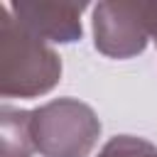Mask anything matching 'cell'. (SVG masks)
<instances>
[{
  "label": "cell",
  "instance_id": "cell-1",
  "mask_svg": "<svg viewBox=\"0 0 157 157\" xmlns=\"http://www.w3.org/2000/svg\"><path fill=\"white\" fill-rule=\"evenodd\" d=\"M98 157H157V150L145 140L123 135V137L110 140Z\"/></svg>",
  "mask_w": 157,
  "mask_h": 157
},
{
  "label": "cell",
  "instance_id": "cell-2",
  "mask_svg": "<svg viewBox=\"0 0 157 157\" xmlns=\"http://www.w3.org/2000/svg\"><path fill=\"white\" fill-rule=\"evenodd\" d=\"M155 34H157V25H155Z\"/></svg>",
  "mask_w": 157,
  "mask_h": 157
}]
</instances>
